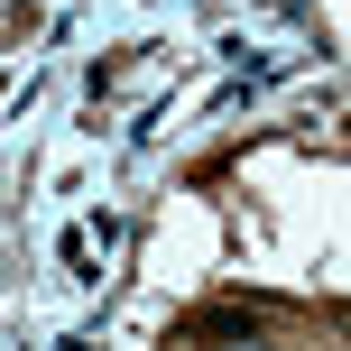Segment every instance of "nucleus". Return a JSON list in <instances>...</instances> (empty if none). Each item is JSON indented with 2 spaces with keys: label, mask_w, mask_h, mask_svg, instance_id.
I'll list each match as a JSON object with an SVG mask.
<instances>
[{
  "label": "nucleus",
  "mask_w": 351,
  "mask_h": 351,
  "mask_svg": "<svg viewBox=\"0 0 351 351\" xmlns=\"http://www.w3.org/2000/svg\"><path fill=\"white\" fill-rule=\"evenodd\" d=\"M185 333H259V305H204L185 315Z\"/></svg>",
  "instance_id": "nucleus-1"
}]
</instances>
